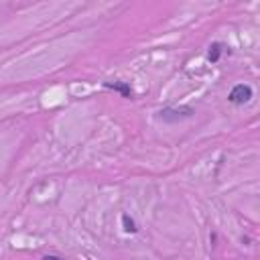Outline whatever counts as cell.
<instances>
[{"label":"cell","mask_w":260,"mask_h":260,"mask_svg":"<svg viewBox=\"0 0 260 260\" xmlns=\"http://www.w3.org/2000/svg\"><path fill=\"white\" fill-rule=\"evenodd\" d=\"M252 95H254V91H252V87H250L248 83H238V85H234L232 91L228 93V100H230L234 106H242V104H248V102L252 100Z\"/></svg>","instance_id":"7a4b0ae2"},{"label":"cell","mask_w":260,"mask_h":260,"mask_svg":"<svg viewBox=\"0 0 260 260\" xmlns=\"http://www.w3.org/2000/svg\"><path fill=\"white\" fill-rule=\"evenodd\" d=\"M43 260H65V258H61V256H55V254H47V256H43Z\"/></svg>","instance_id":"8992f818"},{"label":"cell","mask_w":260,"mask_h":260,"mask_svg":"<svg viewBox=\"0 0 260 260\" xmlns=\"http://www.w3.org/2000/svg\"><path fill=\"white\" fill-rule=\"evenodd\" d=\"M104 87L118 91L122 98H128V100H132V98H134V91H132V87H130V83H128V81H104Z\"/></svg>","instance_id":"3957f363"},{"label":"cell","mask_w":260,"mask_h":260,"mask_svg":"<svg viewBox=\"0 0 260 260\" xmlns=\"http://www.w3.org/2000/svg\"><path fill=\"white\" fill-rule=\"evenodd\" d=\"M122 225H124V232H126V234H136V232H138L136 221H134L128 213H124V215H122Z\"/></svg>","instance_id":"5b68a950"},{"label":"cell","mask_w":260,"mask_h":260,"mask_svg":"<svg viewBox=\"0 0 260 260\" xmlns=\"http://www.w3.org/2000/svg\"><path fill=\"white\" fill-rule=\"evenodd\" d=\"M195 114V110L191 106H165L162 110H158V120L167 122V124H177L181 120H187Z\"/></svg>","instance_id":"6da1fadb"},{"label":"cell","mask_w":260,"mask_h":260,"mask_svg":"<svg viewBox=\"0 0 260 260\" xmlns=\"http://www.w3.org/2000/svg\"><path fill=\"white\" fill-rule=\"evenodd\" d=\"M225 51L230 53V47H225L223 43H217V41H215V43H211V45H209V51H207V59H209L211 63H217Z\"/></svg>","instance_id":"277c9868"}]
</instances>
